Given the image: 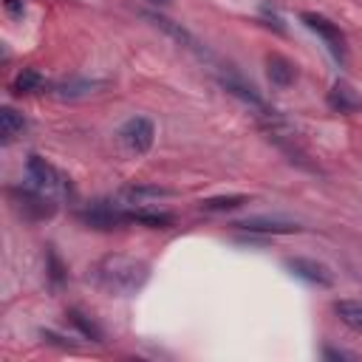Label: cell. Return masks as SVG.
I'll use <instances>...</instances> for the list:
<instances>
[{
    "instance_id": "9c48e42d",
    "label": "cell",
    "mask_w": 362,
    "mask_h": 362,
    "mask_svg": "<svg viewBox=\"0 0 362 362\" xmlns=\"http://www.w3.org/2000/svg\"><path fill=\"white\" fill-rule=\"evenodd\" d=\"M105 88L102 79H79V76H71V79H59L51 85V93L57 99H65V102H76V99H88L93 93H99Z\"/></svg>"
},
{
    "instance_id": "6da1fadb",
    "label": "cell",
    "mask_w": 362,
    "mask_h": 362,
    "mask_svg": "<svg viewBox=\"0 0 362 362\" xmlns=\"http://www.w3.org/2000/svg\"><path fill=\"white\" fill-rule=\"evenodd\" d=\"M90 277L102 291L124 297V294H136L147 283L150 266L139 257H130V255H105L90 269Z\"/></svg>"
},
{
    "instance_id": "e0dca14e",
    "label": "cell",
    "mask_w": 362,
    "mask_h": 362,
    "mask_svg": "<svg viewBox=\"0 0 362 362\" xmlns=\"http://www.w3.org/2000/svg\"><path fill=\"white\" fill-rule=\"evenodd\" d=\"M68 322L85 337V339H93V342H102V328L88 317V314H82L79 308H71L68 311Z\"/></svg>"
},
{
    "instance_id": "8992f818",
    "label": "cell",
    "mask_w": 362,
    "mask_h": 362,
    "mask_svg": "<svg viewBox=\"0 0 362 362\" xmlns=\"http://www.w3.org/2000/svg\"><path fill=\"white\" fill-rule=\"evenodd\" d=\"M119 139H122V144H124V150H127V153L141 156V153H147V150L153 147L156 127H153V122H150V119H144V116H133V119H127V122L122 124Z\"/></svg>"
},
{
    "instance_id": "ffe728a7",
    "label": "cell",
    "mask_w": 362,
    "mask_h": 362,
    "mask_svg": "<svg viewBox=\"0 0 362 362\" xmlns=\"http://www.w3.org/2000/svg\"><path fill=\"white\" fill-rule=\"evenodd\" d=\"M122 195H124V198L133 204V201H144V198H158V195H167V189H161V187H127Z\"/></svg>"
},
{
    "instance_id": "52a82bcc",
    "label": "cell",
    "mask_w": 362,
    "mask_h": 362,
    "mask_svg": "<svg viewBox=\"0 0 362 362\" xmlns=\"http://www.w3.org/2000/svg\"><path fill=\"white\" fill-rule=\"evenodd\" d=\"M286 269L311 286H320V288L334 286V272L314 257H286Z\"/></svg>"
},
{
    "instance_id": "7c38bea8",
    "label": "cell",
    "mask_w": 362,
    "mask_h": 362,
    "mask_svg": "<svg viewBox=\"0 0 362 362\" xmlns=\"http://www.w3.org/2000/svg\"><path fill=\"white\" fill-rule=\"evenodd\" d=\"M328 107L339 110V113H354V110L362 107V102L345 82H334V88L328 90Z\"/></svg>"
},
{
    "instance_id": "277c9868",
    "label": "cell",
    "mask_w": 362,
    "mask_h": 362,
    "mask_svg": "<svg viewBox=\"0 0 362 362\" xmlns=\"http://www.w3.org/2000/svg\"><path fill=\"white\" fill-rule=\"evenodd\" d=\"M76 218L90 229H116L122 223H130L127 209L122 204H110V201H96L88 209H79Z\"/></svg>"
},
{
    "instance_id": "d6986e66",
    "label": "cell",
    "mask_w": 362,
    "mask_h": 362,
    "mask_svg": "<svg viewBox=\"0 0 362 362\" xmlns=\"http://www.w3.org/2000/svg\"><path fill=\"white\" fill-rule=\"evenodd\" d=\"M42 88V76H40V71H34V68H23L17 76H14V82H11V90L14 93H34V90H40Z\"/></svg>"
},
{
    "instance_id": "5b68a950",
    "label": "cell",
    "mask_w": 362,
    "mask_h": 362,
    "mask_svg": "<svg viewBox=\"0 0 362 362\" xmlns=\"http://www.w3.org/2000/svg\"><path fill=\"white\" fill-rule=\"evenodd\" d=\"M300 20H303V25H305L308 31H314L317 37L325 40V45L331 48V54H334L339 62H345V34H342V28H339L337 23H331L328 17H322V14H317V11H303Z\"/></svg>"
},
{
    "instance_id": "cb8c5ba5",
    "label": "cell",
    "mask_w": 362,
    "mask_h": 362,
    "mask_svg": "<svg viewBox=\"0 0 362 362\" xmlns=\"http://www.w3.org/2000/svg\"><path fill=\"white\" fill-rule=\"evenodd\" d=\"M150 3H161V6H164V3H170V0H150Z\"/></svg>"
},
{
    "instance_id": "30bf717a",
    "label": "cell",
    "mask_w": 362,
    "mask_h": 362,
    "mask_svg": "<svg viewBox=\"0 0 362 362\" xmlns=\"http://www.w3.org/2000/svg\"><path fill=\"white\" fill-rule=\"evenodd\" d=\"M266 76L274 88H288L294 79H297V68L294 62H288L286 57L280 54H269L266 57Z\"/></svg>"
},
{
    "instance_id": "7a4b0ae2",
    "label": "cell",
    "mask_w": 362,
    "mask_h": 362,
    "mask_svg": "<svg viewBox=\"0 0 362 362\" xmlns=\"http://www.w3.org/2000/svg\"><path fill=\"white\" fill-rule=\"evenodd\" d=\"M25 170H28V178L34 181L37 189H42V192H59V195H68L71 192V181L51 161H45L42 156H28Z\"/></svg>"
},
{
    "instance_id": "7402d4cb",
    "label": "cell",
    "mask_w": 362,
    "mask_h": 362,
    "mask_svg": "<svg viewBox=\"0 0 362 362\" xmlns=\"http://www.w3.org/2000/svg\"><path fill=\"white\" fill-rule=\"evenodd\" d=\"M6 11H8L11 17H23L25 6H23V0H6Z\"/></svg>"
},
{
    "instance_id": "ba28073f",
    "label": "cell",
    "mask_w": 362,
    "mask_h": 362,
    "mask_svg": "<svg viewBox=\"0 0 362 362\" xmlns=\"http://www.w3.org/2000/svg\"><path fill=\"white\" fill-rule=\"evenodd\" d=\"M238 229L243 232H260V235H294L300 232L303 226L294 223V221H286V218H269V215H252V218H243L235 223Z\"/></svg>"
},
{
    "instance_id": "5bb4252c",
    "label": "cell",
    "mask_w": 362,
    "mask_h": 362,
    "mask_svg": "<svg viewBox=\"0 0 362 362\" xmlns=\"http://www.w3.org/2000/svg\"><path fill=\"white\" fill-rule=\"evenodd\" d=\"M127 221L130 223H144L150 229H167L173 226V215L170 212H158V209H127Z\"/></svg>"
},
{
    "instance_id": "2e32d148",
    "label": "cell",
    "mask_w": 362,
    "mask_h": 362,
    "mask_svg": "<svg viewBox=\"0 0 362 362\" xmlns=\"http://www.w3.org/2000/svg\"><path fill=\"white\" fill-rule=\"evenodd\" d=\"M221 85L229 90V93H235L238 99H243V102H249V105H255L257 110H269L266 105H263V99L255 93V88L252 85H246V82H240L238 76H221Z\"/></svg>"
},
{
    "instance_id": "8fae6325",
    "label": "cell",
    "mask_w": 362,
    "mask_h": 362,
    "mask_svg": "<svg viewBox=\"0 0 362 362\" xmlns=\"http://www.w3.org/2000/svg\"><path fill=\"white\" fill-rule=\"evenodd\" d=\"M144 17H147V20H150L156 28H161L164 34H170V37H173L178 45H187V48H192V51L204 54V51H201V42H198V40H195V37H192V34H189V31H187L181 23H173V20L161 17V14H144Z\"/></svg>"
},
{
    "instance_id": "44dd1931",
    "label": "cell",
    "mask_w": 362,
    "mask_h": 362,
    "mask_svg": "<svg viewBox=\"0 0 362 362\" xmlns=\"http://www.w3.org/2000/svg\"><path fill=\"white\" fill-rule=\"evenodd\" d=\"M48 263H51V280L59 283V280H62V266H59V260H57L54 252H48Z\"/></svg>"
},
{
    "instance_id": "3957f363",
    "label": "cell",
    "mask_w": 362,
    "mask_h": 362,
    "mask_svg": "<svg viewBox=\"0 0 362 362\" xmlns=\"http://www.w3.org/2000/svg\"><path fill=\"white\" fill-rule=\"evenodd\" d=\"M11 201H14V209L28 221H45L57 212V204L37 187L34 189H23V187L11 189Z\"/></svg>"
},
{
    "instance_id": "603a6c76",
    "label": "cell",
    "mask_w": 362,
    "mask_h": 362,
    "mask_svg": "<svg viewBox=\"0 0 362 362\" xmlns=\"http://www.w3.org/2000/svg\"><path fill=\"white\" fill-rule=\"evenodd\" d=\"M325 356H328V359H354V354H348V351H334V348H325Z\"/></svg>"
},
{
    "instance_id": "4fadbf2b",
    "label": "cell",
    "mask_w": 362,
    "mask_h": 362,
    "mask_svg": "<svg viewBox=\"0 0 362 362\" xmlns=\"http://www.w3.org/2000/svg\"><path fill=\"white\" fill-rule=\"evenodd\" d=\"M25 130V119L14 107H0V139L3 144H11Z\"/></svg>"
},
{
    "instance_id": "9a60e30c",
    "label": "cell",
    "mask_w": 362,
    "mask_h": 362,
    "mask_svg": "<svg viewBox=\"0 0 362 362\" xmlns=\"http://www.w3.org/2000/svg\"><path fill=\"white\" fill-rule=\"evenodd\" d=\"M334 314L354 331L362 334V300H337L334 303Z\"/></svg>"
},
{
    "instance_id": "ac0fdd59",
    "label": "cell",
    "mask_w": 362,
    "mask_h": 362,
    "mask_svg": "<svg viewBox=\"0 0 362 362\" xmlns=\"http://www.w3.org/2000/svg\"><path fill=\"white\" fill-rule=\"evenodd\" d=\"M243 204H249L246 195H218V198L201 201V209H204V212H229V209H238V206H243Z\"/></svg>"
}]
</instances>
